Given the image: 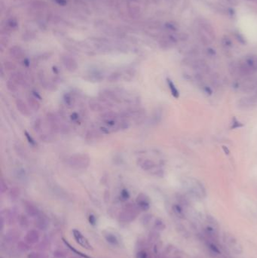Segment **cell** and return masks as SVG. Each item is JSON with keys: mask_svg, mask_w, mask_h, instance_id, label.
<instances>
[{"mask_svg": "<svg viewBox=\"0 0 257 258\" xmlns=\"http://www.w3.org/2000/svg\"><path fill=\"white\" fill-rule=\"evenodd\" d=\"M68 163L75 169H85L90 165V157L86 154H75L69 159Z\"/></svg>", "mask_w": 257, "mask_h": 258, "instance_id": "obj_1", "label": "cell"}, {"mask_svg": "<svg viewBox=\"0 0 257 258\" xmlns=\"http://www.w3.org/2000/svg\"><path fill=\"white\" fill-rule=\"evenodd\" d=\"M137 215V208L131 204H128L124 211L120 214V219L125 222H129L136 218Z\"/></svg>", "mask_w": 257, "mask_h": 258, "instance_id": "obj_2", "label": "cell"}, {"mask_svg": "<svg viewBox=\"0 0 257 258\" xmlns=\"http://www.w3.org/2000/svg\"><path fill=\"white\" fill-rule=\"evenodd\" d=\"M61 60L63 64L64 65V67H66V69L68 71L74 72L78 68V64H77L76 60L73 57H70L69 55H63L62 56Z\"/></svg>", "mask_w": 257, "mask_h": 258, "instance_id": "obj_3", "label": "cell"}, {"mask_svg": "<svg viewBox=\"0 0 257 258\" xmlns=\"http://www.w3.org/2000/svg\"><path fill=\"white\" fill-rule=\"evenodd\" d=\"M72 233H73V236L74 238H75L76 242L79 243L81 246H82V247L88 250L92 249V247L90 245V243L88 242V241L87 240L86 238L84 237L83 235H82L79 231L77 230V229H73Z\"/></svg>", "mask_w": 257, "mask_h": 258, "instance_id": "obj_4", "label": "cell"}, {"mask_svg": "<svg viewBox=\"0 0 257 258\" xmlns=\"http://www.w3.org/2000/svg\"><path fill=\"white\" fill-rule=\"evenodd\" d=\"M136 203L138 208L142 211H147L149 208V198L145 194L140 193L138 195L136 198Z\"/></svg>", "mask_w": 257, "mask_h": 258, "instance_id": "obj_5", "label": "cell"}, {"mask_svg": "<svg viewBox=\"0 0 257 258\" xmlns=\"http://www.w3.org/2000/svg\"><path fill=\"white\" fill-rule=\"evenodd\" d=\"M15 104L17 110L19 111L21 114L25 116H30L31 113L29 110V107H28V106L26 104V103L24 101H22L21 99H17L15 101Z\"/></svg>", "mask_w": 257, "mask_h": 258, "instance_id": "obj_6", "label": "cell"}, {"mask_svg": "<svg viewBox=\"0 0 257 258\" xmlns=\"http://www.w3.org/2000/svg\"><path fill=\"white\" fill-rule=\"evenodd\" d=\"M238 73L241 76H248L254 73V71L247 64L243 63L238 66Z\"/></svg>", "mask_w": 257, "mask_h": 258, "instance_id": "obj_7", "label": "cell"}, {"mask_svg": "<svg viewBox=\"0 0 257 258\" xmlns=\"http://www.w3.org/2000/svg\"><path fill=\"white\" fill-rule=\"evenodd\" d=\"M138 165L140 166V168L143 171H146L152 170L155 167V162L150 159H140V160L138 161Z\"/></svg>", "mask_w": 257, "mask_h": 258, "instance_id": "obj_8", "label": "cell"}, {"mask_svg": "<svg viewBox=\"0 0 257 258\" xmlns=\"http://www.w3.org/2000/svg\"><path fill=\"white\" fill-rule=\"evenodd\" d=\"M10 79L13 80L17 85H25L26 80L24 78V75L21 72H14L11 73L10 76Z\"/></svg>", "mask_w": 257, "mask_h": 258, "instance_id": "obj_9", "label": "cell"}, {"mask_svg": "<svg viewBox=\"0 0 257 258\" xmlns=\"http://www.w3.org/2000/svg\"><path fill=\"white\" fill-rule=\"evenodd\" d=\"M26 240L29 244H36L39 240V233L36 230L29 231L26 236Z\"/></svg>", "mask_w": 257, "mask_h": 258, "instance_id": "obj_10", "label": "cell"}, {"mask_svg": "<svg viewBox=\"0 0 257 258\" xmlns=\"http://www.w3.org/2000/svg\"><path fill=\"white\" fill-rule=\"evenodd\" d=\"M27 102H28V105H29V106L33 111L37 112L39 109H40V103H39V102L38 101L37 98H36L35 97H32V96L28 97Z\"/></svg>", "mask_w": 257, "mask_h": 258, "instance_id": "obj_11", "label": "cell"}, {"mask_svg": "<svg viewBox=\"0 0 257 258\" xmlns=\"http://www.w3.org/2000/svg\"><path fill=\"white\" fill-rule=\"evenodd\" d=\"M89 107L94 112H103L106 110L104 105L100 103V102L91 101L89 102Z\"/></svg>", "mask_w": 257, "mask_h": 258, "instance_id": "obj_12", "label": "cell"}, {"mask_svg": "<svg viewBox=\"0 0 257 258\" xmlns=\"http://www.w3.org/2000/svg\"><path fill=\"white\" fill-rule=\"evenodd\" d=\"M39 81H40V83L42 84V85H43L44 88H46V89L48 90H51V91L55 90V88H54V87H56L55 85L52 83H50V82L48 81L43 74H39Z\"/></svg>", "mask_w": 257, "mask_h": 258, "instance_id": "obj_13", "label": "cell"}, {"mask_svg": "<svg viewBox=\"0 0 257 258\" xmlns=\"http://www.w3.org/2000/svg\"><path fill=\"white\" fill-rule=\"evenodd\" d=\"M200 24H201V29H203V30H204V32H205L206 33L208 34L209 37L211 38L212 39H215V33H214L213 29L210 24L202 21Z\"/></svg>", "mask_w": 257, "mask_h": 258, "instance_id": "obj_14", "label": "cell"}, {"mask_svg": "<svg viewBox=\"0 0 257 258\" xmlns=\"http://www.w3.org/2000/svg\"><path fill=\"white\" fill-rule=\"evenodd\" d=\"M167 83L172 96L174 97V98H176V99H178V98H179V91H178L177 87H176V85L173 83L172 80L170 79L169 78L167 79Z\"/></svg>", "mask_w": 257, "mask_h": 258, "instance_id": "obj_15", "label": "cell"}, {"mask_svg": "<svg viewBox=\"0 0 257 258\" xmlns=\"http://www.w3.org/2000/svg\"><path fill=\"white\" fill-rule=\"evenodd\" d=\"M9 52L10 55L16 59L21 58V57H23V56H24V52H23V50L21 49V48L19 46H14L11 48Z\"/></svg>", "mask_w": 257, "mask_h": 258, "instance_id": "obj_16", "label": "cell"}, {"mask_svg": "<svg viewBox=\"0 0 257 258\" xmlns=\"http://www.w3.org/2000/svg\"><path fill=\"white\" fill-rule=\"evenodd\" d=\"M102 119L104 120L105 121H113V120H115L118 118V114L117 113H114V112L112 111H108L106 112V113H103L100 115Z\"/></svg>", "mask_w": 257, "mask_h": 258, "instance_id": "obj_17", "label": "cell"}, {"mask_svg": "<svg viewBox=\"0 0 257 258\" xmlns=\"http://www.w3.org/2000/svg\"><path fill=\"white\" fill-rule=\"evenodd\" d=\"M25 209L28 215L32 217H35L36 215H38V213H39V211H38L37 208L34 206L33 205L30 203H27L25 205Z\"/></svg>", "mask_w": 257, "mask_h": 258, "instance_id": "obj_18", "label": "cell"}, {"mask_svg": "<svg viewBox=\"0 0 257 258\" xmlns=\"http://www.w3.org/2000/svg\"><path fill=\"white\" fill-rule=\"evenodd\" d=\"M246 63L253 69V71H257V57H248L246 60Z\"/></svg>", "mask_w": 257, "mask_h": 258, "instance_id": "obj_19", "label": "cell"}, {"mask_svg": "<svg viewBox=\"0 0 257 258\" xmlns=\"http://www.w3.org/2000/svg\"><path fill=\"white\" fill-rule=\"evenodd\" d=\"M121 74L118 72H114V73H111L107 78V80L109 83H114V82H118V80L121 79Z\"/></svg>", "mask_w": 257, "mask_h": 258, "instance_id": "obj_20", "label": "cell"}, {"mask_svg": "<svg viewBox=\"0 0 257 258\" xmlns=\"http://www.w3.org/2000/svg\"><path fill=\"white\" fill-rule=\"evenodd\" d=\"M20 194H21L20 189L17 188V187H14V188H12L10 190L9 197L11 198V199L15 200L20 196Z\"/></svg>", "mask_w": 257, "mask_h": 258, "instance_id": "obj_21", "label": "cell"}, {"mask_svg": "<svg viewBox=\"0 0 257 258\" xmlns=\"http://www.w3.org/2000/svg\"><path fill=\"white\" fill-rule=\"evenodd\" d=\"M14 150H15L16 153L21 158H22V159L26 158L27 153H26L25 150L23 149L21 145H19V144H15V145H14Z\"/></svg>", "mask_w": 257, "mask_h": 258, "instance_id": "obj_22", "label": "cell"}, {"mask_svg": "<svg viewBox=\"0 0 257 258\" xmlns=\"http://www.w3.org/2000/svg\"><path fill=\"white\" fill-rule=\"evenodd\" d=\"M6 86H7L8 89L10 91H11V92H15V91H17V84L14 83L13 80L10 79L9 81H7V83H6Z\"/></svg>", "mask_w": 257, "mask_h": 258, "instance_id": "obj_23", "label": "cell"}, {"mask_svg": "<svg viewBox=\"0 0 257 258\" xmlns=\"http://www.w3.org/2000/svg\"><path fill=\"white\" fill-rule=\"evenodd\" d=\"M36 225L37 226V227L39 228V229H44L46 227H47L48 223L44 218H40L37 220V221H36Z\"/></svg>", "mask_w": 257, "mask_h": 258, "instance_id": "obj_24", "label": "cell"}, {"mask_svg": "<svg viewBox=\"0 0 257 258\" xmlns=\"http://www.w3.org/2000/svg\"><path fill=\"white\" fill-rule=\"evenodd\" d=\"M39 139H40L42 141H43V142H46V143L52 142V141H54V136L50 134H42V135L39 137Z\"/></svg>", "mask_w": 257, "mask_h": 258, "instance_id": "obj_25", "label": "cell"}, {"mask_svg": "<svg viewBox=\"0 0 257 258\" xmlns=\"http://www.w3.org/2000/svg\"><path fill=\"white\" fill-rule=\"evenodd\" d=\"M244 125L242 124L240 121H238V119H236L235 117L233 118V120H232V126H231V129H239V128H241L243 127Z\"/></svg>", "mask_w": 257, "mask_h": 258, "instance_id": "obj_26", "label": "cell"}, {"mask_svg": "<svg viewBox=\"0 0 257 258\" xmlns=\"http://www.w3.org/2000/svg\"><path fill=\"white\" fill-rule=\"evenodd\" d=\"M106 239L107 240V241H109V242L113 245L118 244V239H117V238L113 234H110V233L109 234H107L106 236Z\"/></svg>", "mask_w": 257, "mask_h": 258, "instance_id": "obj_27", "label": "cell"}, {"mask_svg": "<svg viewBox=\"0 0 257 258\" xmlns=\"http://www.w3.org/2000/svg\"><path fill=\"white\" fill-rule=\"evenodd\" d=\"M63 242H64V243H65V245H67V246H68V248H70V250H72V251H74V252H75V254H79V255H80V256H81V257H84V258H90V257H88V256L85 255V254H82V252H80V251H76V250H75V249H74V248H72V246H71V245H70V244H69V243H68V242H67V241H65V240H64V239H63Z\"/></svg>", "mask_w": 257, "mask_h": 258, "instance_id": "obj_28", "label": "cell"}, {"mask_svg": "<svg viewBox=\"0 0 257 258\" xmlns=\"http://www.w3.org/2000/svg\"><path fill=\"white\" fill-rule=\"evenodd\" d=\"M33 128L36 132H39L41 129H42V119L40 118H38L37 119H36L35 122H34Z\"/></svg>", "mask_w": 257, "mask_h": 258, "instance_id": "obj_29", "label": "cell"}, {"mask_svg": "<svg viewBox=\"0 0 257 258\" xmlns=\"http://www.w3.org/2000/svg\"><path fill=\"white\" fill-rule=\"evenodd\" d=\"M24 134H25L26 138H27V140L28 141V142H29V144H30V145H32V146H36V143L35 140L33 138L32 136H31L30 134H29L27 131H24Z\"/></svg>", "mask_w": 257, "mask_h": 258, "instance_id": "obj_30", "label": "cell"}, {"mask_svg": "<svg viewBox=\"0 0 257 258\" xmlns=\"http://www.w3.org/2000/svg\"><path fill=\"white\" fill-rule=\"evenodd\" d=\"M129 14L130 15L133 17H138V15H139L140 14V9L136 7L131 8V9L129 10Z\"/></svg>", "mask_w": 257, "mask_h": 258, "instance_id": "obj_31", "label": "cell"}, {"mask_svg": "<svg viewBox=\"0 0 257 258\" xmlns=\"http://www.w3.org/2000/svg\"><path fill=\"white\" fill-rule=\"evenodd\" d=\"M222 42L224 46L225 47H231L232 45V40L227 37H224L222 39Z\"/></svg>", "mask_w": 257, "mask_h": 258, "instance_id": "obj_32", "label": "cell"}, {"mask_svg": "<svg viewBox=\"0 0 257 258\" xmlns=\"http://www.w3.org/2000/svg\"><path fill=\"white\" fill-rule=\"evenodd\" d=\"M4 66H5L6 70H14L16 69V66L10 61L5 62Z\"/></svg>", "mask_w": 257, "mask_h": 258, "instance_id": "obj_33", "label": "cell"}, {"mask_svg": "<svg viewBox=\"0 0 257 258\" xmlns=\"http://www.w3.org/2000/svg\"><path fill=\"white\" fill-rule=\"evenodd\" d=\"M165 27H166V28H167V29H170V30L176 31L178 29V27H177V24H174V23H172V22L167 23V24H165Z\"/></svg>", "mask_w": 257, "mask_h": 258, "instance_id": "obj_34", "label": "cell"}, {"mask_svg": "<svg viewBox=\"0 0 257 258\" xmlns=\"http://www.w3.org/2000/svg\"><path fill=\"white\" fill-rule=\"evenodd\" d=\"M44 5H45V3L42 1H34L33 2V6L35 9H42V8H44V6H45Z\"/></svg>", "mask_w": 257, "mask_h": 258, "instance_id": "obj_35", "label": "cell"}, {"mask_svg": "<svg viewBox=\"0 0 257 258\" xmlns=\"http://www.w3.org/2000/svg\"><path fill=\"white\" fill-rule=\"evenodd\" d=\"M235 37H236L237 40H238L240 43L243 44V45L246 44V39H245V38L244 37V36H242L241 34L239 33H235Z\"/></svg>", "mask_w": 257, "mask_h": 258, "instance_id": "obj_36", "label": "cell"}, {"mask_svg": "<svg viewBox=\"0 0 257 258\" xmlns=\"http://www.w3.org/2000/svg\"><path fill=\"white\" fill-rule=\"evenodd\" d=\"M130 197V194L128 193V191L127 190H121V198H122V200H124V201H126V200H128V198H129Z\"/></svg>", "mask_w": 257, "mask_h": 258, "instance_id": "obj_37", "label": "cell"}, {"mask_svg": "<svg viewBox=\"0 0 257 258\" xmlns=\"http://www.w3.org/2000/svg\"><path fill=\"white\" fill-rule=\"evenodd\" d=\"M177 37L178 40L183 41V42L188 40V39H189V36H188V34L185 33H181L177 34Z\"/></svg>", "mask_w": 257, "mask_h": 258, "instance_id": "obj_38", "label": "cell"}, {"mask_svg": "<svg viewBox=\"0 0 257 258\" xmlns=\"http://www.w3.org/2000/svg\"><path fill=\"white\" fill-rule=\"evenodd\" d=\"M255 88V86L253 85H247L245 86H243L242 91H245V92H250V91H253Z\"/></svg>", "mask_w": 257, "mask_h": 258, "instance_id": "obj_39", "label": "cell"}, {"mask_svg": "<svg viewBox=\"0 0 257 258\" xmlns=\"http://www.w3.org/2000/svg\"><path fill=\"white\" fill-rule=\"evenodd\" d=\"M173 209H174V212L177 214V215H182V209L180 207V205H174V207H173Z\"/></svg>", "mask_w": 257, "mask_h": 258, "instance_id": "obj_40", "label": "cell"}, {"mask_svg": "<svg viewBox=\"0 0 257 258\" xmlns=\"http://www.w3.org/2000/svg\"><path fill=\"white\" fill-rule=\"evenodd\" d=\"M18 248L21 249V251H26L29 249V247L27 245V244H26V243L20 242L19 244H18Z\"/></svg>", "mask_w": 257, "mask_h": 258, "instance_id": "obj_41", "label": "cell"}, {"mask_svg": "<svg viewBox=\"0 0 257 258\" xmlns=\"http://www.w3.org/2000/svg\"><path fill=\"white\" fill-rule=\"evenodd\" d=\"M8 25H9V27L11 28H15L17 26V22L15 19H10L9 21H8Z\"/></svg>", "mask_w": 257, "mask_h": 258, "instance_id": "obj_42", "label": "cell"}, {"mask_svg": "<svg viewBox=\"0 0 257 258\" xmlns=\"http://www.w3.org/2000/svg\"><path fill=\"white\" fill-rule=\"evenodd\" d=\"M209 248H210V250H211L212 251H213L214 253H217V254H220V251L219 250L218 248H217V246L215 245L210 244V245H209Z\"/></svg>", "mask_w": 257, "mask_h": 258, "instance_id": "obj_43", "label": "cell"}, {"mask_svg": "<svg viewBox=\"0 0 257 258\" xmlns=\"http://www.w3.org/2000/svg\"><path fill=\"white\" fill-rule=\"evenodd\" d=\"M64 101H65L66 103H67L68 106H70V105H72V99L71 98V96L69 94H66L65 95V99H64Z\"/></svg>", "mask_w": 257, "mask_h": 258, "instance_id": "obj_44", "label": "cell"}, {"mask_svg": "<svg viewBox=\"0 0 257 258\" xmlns=\"http://www.w3.org/2000/svg\"><path fill=\"white\" fill-rule=\"evenodd\" d=\"M1 190H2V193H4V192H6V190H8V186L6 183V182L4 181L3 179H2V181H1Z\"/></svg>", "mask_w": 257, "mask_h": 258, "instance_id": "obj_45", "label": "cell"}, {"mask_svg": "<svg viewBox=\"0 0 257 258\" xmlns=\"http://www.w3.org/2000/svg\"><path fill=\"white\" fill-rule=\"evenodd\" d=\"M148 255L146 254V251H141L140 252H138L137 254V258H147Z\"/></svg>", "mask_w": 257, "mask_h": 258, "instance_id": "obj_46", "label": "cell"}, {"mask_svg": "<svg viewBox=\"0 0 257 258\" xmlns=\"http://www.w3.org/2000/svg\"><path fill=\"white\" fill-rule=\"evenodd\" d=\"M88 220H89V222H90V223L91 225H95V224H96V221H96V218H95L94 215L90 214V216H89Z\"/></svg>", "mask_w": 257, "mask_h": 258, "instance_id": "obj_47", "label": "cell"}, {"mask_svg": "<svg viewBox=\"0 0 257 258\" xmlns=\"http://www.w3.org/2000/svg\"><path fill=\"white\" fill-rule=\"evenodd\" d=\"M54 255H55L57 257H60V258L65 257V254H64V253L60 251H55V252L54 253Z\"/></svg>", "mask_w": 257, "mask_h": 258, "instance_id": "obj_48", "label": "cell"}, {"mask_svg": "<svg viewBox=\"0 0 257 258\" xmlns=\"http://www.w3.org/2000/svg\"><path fill=\"white\" fill-rule=\"evenodd\" d=\"M204 92L208 95H211L212 94H213V91H212V89L209 86H204Z\"/></svg>", "mask_w": 257, "mask_h": 258, "instance_id": "obj_49", "label": "cell"}, {"mask_svg": "<svg viewBox=\"0 0 257 258\" xmlns=\"http://www.w3.org/2000/svg\"><path fill=\"white\" fill-rule=\"evenodd\" d=\"M207 55L210 56H214L216 55L215 50L213 48H208L207 49Z\"/></svg>", "mask_w": 257, "mask_h": 258, "instance_id": "obj_50", "label": "cell"}, {"mask_svg": "<svg viewBox=\"0 0 257 258\" xmlns=\"http://www.w3.org/2000/svg\"><path fill=\"white\" fill-rule=\"evenodd\" d=\"M155 225H156V226H157V228H159V229H163L164 228V223H163L162 222H161V221H156Z\"/></svg>", "mask_w": 257, "mask_h": 258, "instance_id": "obj_51", "label": "cell"}, {"mask_svg": "<svg viewBox=\"0 0 257 258\" xmlns=\"http://www.w3.org/2000/svg\"><path fill=\"white\" fill-rule=\"evenodd\" d=\"M104 199L106 202H107L109 199V191H108V190H106V191H105Z\"/></svg>", "mask_w": 257, "mask_h": 258, "instance_id": "obj_52", "label": "cell"}, {"mask_svg": "<svg viewBox=\"0 0 257 258\" xmlns=\"http://www.w3.org/2000/svg\"><path fill=\"white\" fill-rule=\"evenodd\" d=\"M71 119L73 120V121H76L77 119H79V115L76 113H72L71 115Z\"/></svg>", "mask_w": 257, "mask_h": 258, "instance_id": "obj_53", "label": "cell"}, {"mask_svg": "<svg viewBox=\"0 0 257 258\" xmlns=\"http://www.w3.org/2000/svg\"><path fill=\"white\" fill-rule=\"evenodd\" d=\"M28 258H40V256L38 254H36V253H32V254L28 256Z\"/></svg>", "mask_w": 257, "mask_h": 258, "instance_id": "obj_54", "label": "cell"}, {"mask_svg": "<svg viewBox=\"0 0 257 258\" xmlns=\"http://www.w3.org/2000/svg\"><path fill=\"white\" fill-rule=\"evenodd\" d=\"M55 1L60 6H65L67 4V0H55Z\"/></svg>", "mask_w": 257, "mask_h": 258, "instance_id": "obj_55", "label": "cell"}, {"mask_svg": "<svg viewBox=\"0 0 257 258\" xmlns=\"http://www.w3.org/2000/svg\"><path fill=\"white\" fill-rule=\"evenodd\" d=\"M222 149H224V151H225V154H227V155H228V154H229V150H228V148H227L226 147H225V146H223V147H222Z\"/></svg>", "mask_w": 257, "mask_h": 258, "instance_id": "obj_56", "label": "cell"}, {"mask_svg": "<svg viewBox=\"0 0 257 258\" xmlns=\"http://www.w3.org/2000/svg\"><path fill=\"white\" fill-rule=\"evenodd\" d=\"M232 86H233L234 88H238V86H239V84L238 83H234L233 85H232Z\"/></svg>", "mask_w": 257, "mask_h": 258, "instance_id": "obj_57", "label": "cell"}, {"mask_svg": "<svg viewBox=\"0 0 257 258\" xmlns=\"http://www.w3.org/2000/svg\"><path fill=\"white\" fill-rule=\"evenodd\" d=\"M73 258H75V257H73Z\"/></svg>", "mask_w": 257, "mask_h": 258, "instance_id": "obj_58", "label": "cell"}]
</instances>
